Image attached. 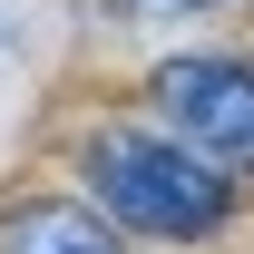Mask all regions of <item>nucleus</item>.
Returning a JSON list of instances; mask_svg holds the SVG:
<instances>
[{
    "label": "nucleus",
    "mask_w": 254,
    "mask_h": 254,
    "mask_svg": "<svg viewBox=\"0 0 254 254\" xmlns=\"http://www.w3.org/2000/svg\"><path fill=\"white\" fill-rule=\"evenodd\" d=\"M88 195H98L108 225L166 235V245L215 235L225 205H235V186L205 176V166H195L176 137H157V127H108V137H88Z\"/></svg>",
    "instance_id": "f257e3e1"
},
{
    "label": "nucleus",
    "mask_w": 254,
    "mask_h": 254,
    "mask_svg": "<svg viewBox=\"0 0 254 254\" xmlns=\"http://www.w3.org/2000/svg\"><path fill=\"white\" fill-rule=\"evenodd\" d=\"M147 98L205 176H254V68L245 59H166Z\"/></svg>",
    "instance_id": "f03ea898"
},
{
    "label": "nucleus",
    "mask_w": 254,
    "mask_h": 254,
    "mask_svg": "<svg viewBox=\"0 0 254 254\" xmlns=\"http://www.w3.org/2000/svg\"><path fill=\"white\" fill-rule=\"evenodd\" d=\"M0 254H118V225H98L68 195H39V205H20L0 225Z\"/></svg>",
    "instance_id": "7ed1b4c3"
},
{
    "label": "nucleus",
    "mask_w": 254,
    "mask_h": 254,
    "mask_svg": "<svg viewBox=\"0 0 254 254\" xmlns=\"http://www.w3.org/2000/svg\"><path fill=\"white\" fill-rule=\"evenodd\" d=\"M176 10H205V0H176Z\"/></svg>",
    "instance_id": "20e7f679"
}]
</instances>
